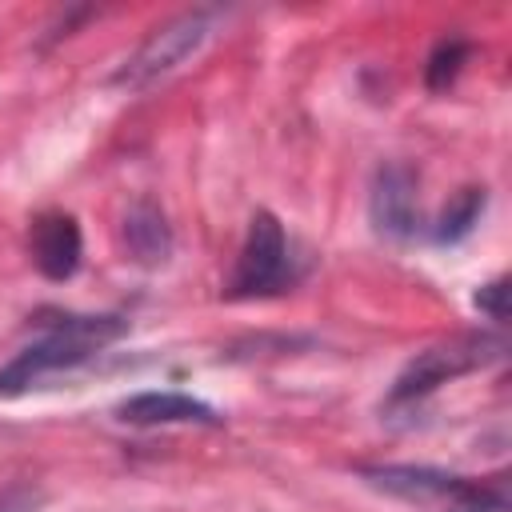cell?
Listing matches in <instances>:
<instances>
[{"label":"cell","mask_w":512,"mask_h":512,"mask_svg":"<svg viewBox=\"0 0 512 512\" xmlns=\"http://www.w3.org/2000/svg\"><path fill=\"white\" fill-rule=\"evenodd\" d=\"M124 332L128 324L120 316H60L40 340L20 348L0 368V396H20L32 384H40L48 372H64L92 360L100 348H108Z\"/></svg>","instance_id":"obj_2"},{"label":"cell","mask_w":512,"mask_h":512,"mask_svg":"<svg viewBox=\"0 0 512 512\" xmlns=\"http://www.w3.org/2000/svg\"><path fill=\"white\" fill-rule=\"evenodd\" d=\"M124 248L136 264L144 268H160L168 264L172 256V228L164 220V212L152 204V200H136L128 212H124Z\"/></svg>","instance_id":"obj_9"},{"label":"cell","mask_w":512,"mask_h":512,"mask_svg":"<svg viewBox=\"0 0 512 512\" xmlns=\"http://www.w3.org/2000/svg\"><path fill=\"white\" fill-rule=\"evenodd\" d=\"M484 188H460L448 204H444V212H440V224H436V240L440 244H456V240H464L476 224H480V212H484Z\"/></svg>","instance_id":"obj_10"},{"label":"cell","mask_w":512,"mask_h":512,"mask_svg":"<svg viewBox=\"0 0 512 512\" xmlns=\"http://www.w3.org/2000/svg\"><path fill=\"white\" fill-rule=\"evenodd\" d=\"M116 412L128 424H220L216 408L188 392H136Z\"/></svg>","instance_id":"obj_8"},{"label":"cell","mask_w":512,"mask_h":512,"mask_svg":"<svg viewBox=\"0 0 512 512\" xmlns=\"http://www.w3.org/2000/svg\"><path fill=\"white\" fill-rule=\"evenodd\" d=\"M28 252H32V264L48 280H68L80 268V252H84L80 224L68 212H44V216H36L32 228H28Z\"/></svg>","instance_id":"obj_7"},{"label":"cell","mask_w":512,"mask_h":512,"mask_svg":"<svg viewBox=\"0 0 512 512\" xmlns=\"http://www.w3.org/2000/svg\"><path fill=\"white\" fill-rule=\"evenodd\" d=\"M44 504V492L36 484H8L0 488V512H36Z\"/></svg>","instance_id":"obj_13"},{"label":"cell","mask_w":512,"mask_h":512,"mask_svg":"<svg viewBox=\"0 0 512 512\" xmlns=\"http://www.w3.org/2000/svg\"><path fill=\"white\" fill-rule=\"evenodd\" d=\"M476 308H480L488 320H508V276H496V280L480 284Z\"/></svg>","instance_id":"obj_12"},{"label":"cell","mask_w":512,"mask_h":512,"mask_svg":"<svg viewBox=\"0 0 512 512\" xmlns=\"http://www.w3.org/2000/svg\"><path fill=\"white\" fill-rule=\"evenodd\" d=\"M368 216L372 228L388 240L416 236L420 208H416V172L408 164H380L368 192Z\"/></svg>","instance_id":"obj_6"},{"label":"cell","mask_w":512,"mask_h":512,"mask_svg":"<svg viewBox=\"0 0 512 512\" xmlns=\"http://www.w3.org/2000/svg\"><path fill=\"white\" fill-rule=\"evenodd\" d=\"M360 476L372 488L428 512H508L512 504L508 476L472 480V476H456L424 464H372V468H360Z\"/></svg>","instance_id":"obj_1"},{"label":"cell","mask_w":512,"mask_h":512,"mask_svg":"<svg viewBox=\"0 0 512 512\" xmlns=\"http://www.w3.org/2000/svg\"><path fill=\"white\" fill-rule=\"evenodd\" d=\"M288 284H292V248H288L284 224L260 208L248 220V236H244L240 256H236L228 296L252 300V296H272Z\"/></svg>","instance_id":"obj_5"},{"label":"cell","mask_w":512,"mask_h":512,"mask_svg":"<svg viewBox=\"0 0 512 512\" xmlns=\"http://www.w3.org/2000/svg\"><path fill=\"white\" fill-rule=\"evenodd\" d=\"M220 20V8H188L172 20H164L160 28L148 32V40L116 68L112 84L128 88V92H144L152 84H160L164 76H172L188 56H196L204 48V40L212 36Z\"/></svg>","instance_id":"obj_3"},{"label":"cell","mask_w":512,"mask_h":512,"mask_svg":"<svg viewBox=\"0 0 512 512\" xmlns=\"http://www.w3.org/2000/svg\"><path fill=\"white\" fill-rule=\"evenodd\" d=\"M464 60H468V40H460V36L440 40L436 52H432V60H428V88H432V92L448 88V84L460 76Z\"/></svg>","instance_id":"obj_11"},{"label":"cell","mask_w":512,"mask_h":512,"mask_svg":"<svg viewBox=\"0 0 512 512\" xmlns=\"http://www.w3.org/2000/svg\"><path fill=\"white\" fill-rule=\"evenodd\" d=\"M500 340L492 336H456V340H444V344H432L424 352H416L404 372L392 380V392H388V404H416L424 400L428 392H436L440 384L472 372V368H484L488 360L500 356Z\"/></svg>","instance_id":"obj_4"}]
</instances>
